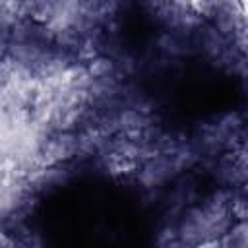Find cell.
<instances>
[{"mask_svg":"<svg viewBox=\"0 0 248 248\" xmlns=\"http://www.w3.org/2000/svg\"><path fill=\"white\" fill-rule=\"evenodd\" d=\"M234 223L231 207V190L211 186L192 205H188L176 223L157 240L170 246L219 244L221 236Z\"/></svg>","mask_w":248,"mask_h":248,"instance_id":"6da1fadb","label":"cell"},{"mask_svg":"<svg viewBox=\"0 0 248 248\" xmlns=\"http://www.w3.org/2000/svg\"><path fill=\"white\" fill-rule=\"evenodd\" d=\"M198 14L248 56V16L242 0H202Z\"/></svg>","mask_w":248,"mask_h":248,"instance_id":"7a4b0ae2","label":"cell"},{"mask_svg":"<svg viewBox=\"0 0 248 248\" xmlns=\"http://www.w3.org/2000/svg\"><path fill=\"white\" fill-rule=\"evenodd\" d=\"M207 180L225 190H232L248 180V138H240L215 157L198 163Z\"/></svg>","mask_w":248,"mask_h":248,"instance_id":"3957f363","label":"cell"},{"mask_svg":"<svg viewBox=\"0 0 248 248\" xmlns=\"http://www.w3.org/2000/svg\"><path fill=\"white\" fill-rule=\"evenodd\" d=\"M217 246H232V248H248V221H234L227 232L221 236Z\"/></svg>","mask_w":248,"mask_h":248,"instance_id":"277c9868","label":"cell"},{"mask_svg":"<svg viewBox=\"0 0 248 248\" xmlns=\"http://www.w3.org/2000/svg\"><path fill=\"white\" fill-rule=\"evenodd\" d=\"M231 207L234 221H248V180L231 190Z\"/></svg>","mask_w":248,"mask_h":248,"instance_id":"5b68a950","label":"cell"}]
</instances>
